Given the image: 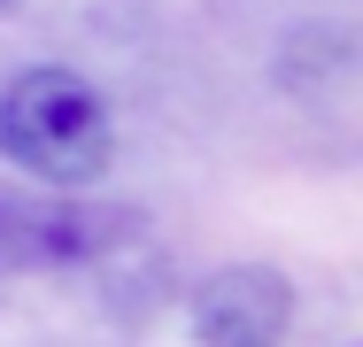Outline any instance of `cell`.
<instances>
[{
  "label": "cell",
  "instance_id": "2",
  "mask_svg": "<svg viewBox=\"0 0 363 347\" xmlns=\"http://www.w3.org/2000/svg\"><path fill=\"white\" fill-rule=\"evenodd\" d=\"M186 324L201 347H279L294 332V278L271 263H224L194 285Z\"/></svg>",
  "mask_w": 363,
  "mask_h": 347
},
{
  "label": "cell",
  "instance_id": "3",
  "mask_svg": "<svg viewBox=\"0 0 363 347\" xmlns=\"http://www.w3.org/2000/svg\"><path fill=\"white\" fill-rule=\"evenodd\" d=\"M16 8H23V0H0V23H8V16H16Z\"/></svg>",
  "mask_w": 363,
  "mask_h": 347
},
{
  "label": "cell",
  "instance_id": "1",
  "mask_svg": "<svg viewBox=\"0 0 363 347\" xmlns=\"http://www.w3.org/2000/svg\"><path fill=\"white\" fill-rule=\"evenodd\" d=\"M0 162H16L23 178L70 193L108 178L116 162V116L101 101V85L70 62H23L0 77Z\"/></svg>",
  "mask_w": 363,
  "mask_h": 347
}]
</instances>
